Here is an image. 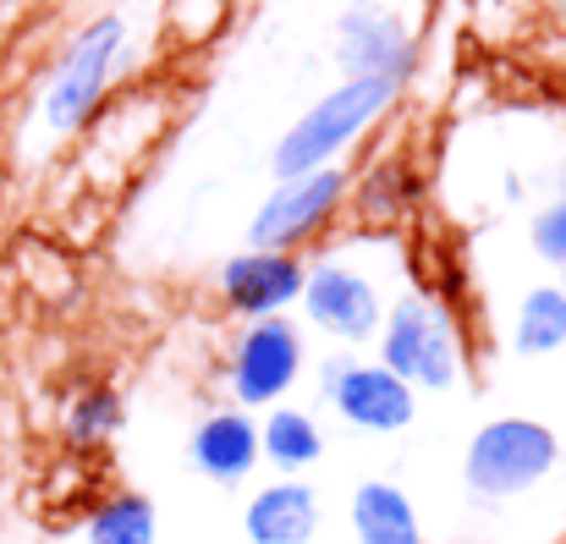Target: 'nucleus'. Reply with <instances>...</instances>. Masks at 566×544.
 I'll return each instance as SVG.
<instances>
[{
	"instance_id": "aec40b11",
	"label": "nucleus",
	"mask_w": 566,
	"mask_h": 544,
	"mask_svg": "<svg viewBox=\"0 0 566 544\" xmlns=\"http://www.w3.org/2000/svg\"><path fill=\"white\" fill-rule=\"evenodd\" d=\"M342 6H375V0H342Z\"/></svg>"
},
{
	"instance_id": "a211bd4d",
	"label": "nucleus",
	"mask_w": 566,
	"mask_h": 544,
	"mask_svg": "<svg viewBox=\"0 0 566 544\" xmlns=\"http://www.w3.org/2000/svg\"><path fill=\"white\" fill-rule=\"evenodd\" d=\"M528 242H534V253H539L545 264H566V198H551V203L534 215Z\"/></svg>"
},
{
	"instance_id": "f03ea898",
	"label": "nucleus",
	"mask_w": 566,
	"mask_h": 544,
	"mask_svg": "<svg viewBox=\"0 0 566 544\" xmlns=\"http://www.w3.org/2000/svg\"><path fill=\"white\" fill-rule=\"evenodd\" d=\"M127 50V17L105 11L94 22H83L72 33V44L61 50L55 72H50V88H44V122L50 133L72 138L94 122V111L105 105V88H111V66L116 55Z\"/></svg>"
},
{
	"instance_id": "2eb2a0df",
	"label": "nucleus",
	"mask_w": 566,
	"mask_h": 544,
	"mask_svg": "<svg viewBox=\"0 0 566 544\" xmlns=\"http://www.w3.org/2000/svg\"><path fill=\"white\" fill-rule=\"evenodd\" d=\"M512 347L523 358H551L566 347V292L562 286H534L517 308V325H512Z\"/></svg>"
},
{
	"instance_id": "39448f33",
	"label": "nucleus",
	"mask_w": 566,
	"mask_h": 544,
	"mask_svg": "<svg viewBox=\"0 0 566 544\" xmlns=\"http://www.w3.org/2000/svg\"><path fill=\"white\" fill-rule=\"evenodd\" d=\"M353 192V177L342 166H319L308 177L275 181V192L259 203L253 226H248V248H270V253H292L297 242H308L314 231L331 226V215L342 209V198Z\"/></svg>"
},
{
	"instance_id": "f3484780",
	"label": "nucleus",
	"mask_w": 566,
	"mask_h": 544,
	"mask_svg": "<svg viewBox=\"0 0 566 544\" xmlns=\"http://www.w3.org/2000/svg\"><path fill=\"white\" fill-rule=\"evenodd\" d=\"M122 429V396L94 385V390H77L72 407H66V440L72 446H99Z\"/></svg>"
},
{
	"instance_id": "6e6552de",
	"label": "nucleus",
	"mask_w": 566,
	"mask_h": 544,
	"mask_svg": "<svg viewBox=\"0 0 566 544\" xmlns=\"http://www.w3.org/2000/svg\"><path fill=\"white\" fill-rule=\"evenodd\" d=\"M336 61L347 77H385V83H407L418 66V44L412 33L379 11V6H347L336 22Z\"/></svg>"
},
{
	"instance_id": "4468645a",
	"label": "nucleus",
	"mask_w": 566,
	"mask_h": 544,
	"mask_svg": "<svg viewBox=\"0 0 566 544\" xmlns=\"http://www.w3.org/2000/svg\"><path fill=\"white\" fill-rule=\"evenodd\" d=\"M319 451H325V435H319V423H314L303 407H275V412L264 418V429H259V457H270L281 473L314 468Z\"/></svg>"
},
{
	"instance_id": "4be33fe9",
	"label": "nucleus",
	"mask_w": 566,
	"mask_h": 544,
	"mask_svg": "<svg viewBox=\"0 0 566 544\" xmlns=\"http://www.w3.org/2000/svg\"><path fill=\"white\" fill-rule=\"evenodd\" d=\"M562 292H566V286H562Z\"/></svg>"
},
{
	"instance_id": "0eeeda50",
	"label": "nucleus",
	"mask_w": 566,
	"mask_h": 544,
	"mask_svg": "<svg viewBox=\"0 0 566 544\" xmlns=\"http://www.w3.org/2000/svg\"><path fill=\"white\" fill-rule=\"evenodd\" d=\"M319 379H325V401H331L353 429L396 435V429H407V423H412V412H418L412 390H407L390 368H379V363L331 358Z\"/></svg>"
},
{
	"instance_id": "6ab92c4d",
	"label": "nucleus",
	"mask_w": 566,
	"mask_h": 544,
	"mask_svg": "<svg viewBox=\"0 0 566 544\" xmlns=\"http://www.w3.org/2000/svg\"><path fill=\"white\" fill-rule=\"evenodd\" d=\"M364 215L369 220H396V166H375L364 181Z\"/></svg>"
},
{
	"instance_id": "ddd939ff",
	"label": "nucleus",
	"mask_w": 566,
	"mask_h": 544,
	"mask_svg": "<svg viewBox=\"0 0 566 544\" xmlns=\"http://www.w3.org/2000/svg\"><path fill=\"white\" fill-rule=\"evenodd\" d=\"M353 534H358V544H423L412 501L396 484H385V479L358 484V495H353Z\"/></svg>"
},
{
	"instance_id": "f8f14e48",
	"label": "nucleus",
	"mask_w": 566,
	"mask_h": 544,
	"mask_svg": "<svg viewBox=\"0 0 566 544\" xmlns=\"http://www.w3.org/2000/svg\"><path fill=\"white\" fill-rule=\"evenodd\" d=\"M242 529H248V544H308L319 534V501L308 484L281 479L248 501Z\"/></svg>"
},
{
	"instance_id": "423d86ee",
	"label": "nucleus",
	"mask_w": 566,
	"mask_h": 544,
	"mask_svg": "<svg viewBox=\"0 0 566 544\" xmlns=\"http://www.w3.org/2000/svg\"><path fill=\"white\" fill-rule=\"evenodd\" d=\"M303 374V331L292 320H253L231 347V396L242 407H270Z\"/></svg>"
},
{
	"instance_id": "9b49d317",
	"label": "nucleus",
	"mask_w": 566,
	"mask_h": 544,
	"mask_svg": "<svg viewBox=\"0 0 566 544\" xmlns=\"http://www.w3.org/2000/svg\"><path fill=\"white\" fill-rule=\"evenodd\" d=\"M192 468L214 484H242L259 462V423L248 412H209L188 440Z\"/></svg>"
},
{
	"instance_id": "1a4fd4ad",
	"label": "nucleus",
	"mask_w": 566,
	"mask_h": 544,
	"mask_svg": "<svg viewBox=\"0 0 566 544\" xmlns=\"http://www.w3.org/2000/svg\"><path fill=\"white\" fill-rule=\"evenodd\" d=\"M303 259L297 253H270V248H242L220 264V297L242 320H275L303 297Z\"/></svg>"
},
{
	"instance_id": "dca6fc26",
	"label": "nucleus",
	"mask_w": 566,
	"mask_h": 544,
	"mask_svg": "<svg viewBox=\"0 0 566 544\" xmlns=\"http://www.w3.org/2000/svg\"><path fill=\"white\" fill-rule=\"evenodd\" d=\"M160 517L149 495H111L94 517H88V544H155Z\"/></svg>"
},
{
	"instance_id": "f257e3e1",
	"label": "nucleus",
	"mask_w": 566,
	"mask_h": 544,
	"mask_svg": "<svg viewBox=\"0 0 566 544\" xmlns=\"http://www.w3.org/2000/svg\"><path fill=\"white\" fill-rule=\"evenodd\" d=\"M396 94H401V83H385V77H347V83H336L314 111H303L281 133V144L270 155L275 181H292V177L319 171V166H336V155L353 149L375 127L379 116L396 105Z\"/></svg>"
},
{
	"instance_id": "412c9836",
	"label": "nucleus",
	"mask_w": 566,
	"mask_h": 544,
	"mask_svg": "<svg viewBox=\"0 0 566 544\" xmlns=\"http://www.w3.org/2000/svg\"><path fill=\"white\" fill-rule=\"evenodd\" d=\"M562 11H566V0H562Z\"/></svg>"
},
{
	"instance_id": "9d476101",
	"label": "nucleus",
	"mask_w": 566,
	"mask_h": 544,
	"mask_svg": "<svg viewBox=\"0 0 566 544\" xmlns=\"http://www.w3.org/2000/svg\"><path fill=\"white\" fill-rule=\"evenodd\" d=\"M303 308L336 342H369L379 331V320H385L375 281L358 275L353 264H314L303 275Z\"/></svg>"
},
{
	"instance_id": "7ed1b4c3",
	"label": "nucleus",
	"mask_w": 566,
	"mask_h": 544,
	"mask_svg": "<svg viewBox=\"0 0 566 544\" xmlns=\"http://www.w3.org/2000/svg\"><path fill=\"white\" fill-rule=\"evenodd\" d=\"M556 462H562V446L539 418H495L468 440L462 479L479 501H512V495H528L539 479H551Z\"/></svg>"
},
{
	"instance_id": "20e7f679",
	"label": "nucleus",
	"mask_w": 566,
	"mask_h": 544,
	"mask_svg": "<svg viewBox=\"0 0 566 544\" xmlns=\"http://www.w3.org/2000/svg\"><path fill=\"white\" fill-rule=\"evenodd\" d=\"M379 368H390L407 390H446L462 374V347L440 303L401 297L385 314L379 331Z\"/></svg>"
}]
</instances>
